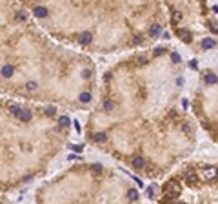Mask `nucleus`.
I'll list each match as a JSON object with an SVG mask.
<instances>
[{"mask_svg":"<svg viewBox=\"0 0 218 204\" xmlns=\"http://www.w3.org/2000/svg\"><path fill=\"white\" fill-rule=\"evenodd\" d=\"M164 192H166L167 197H178L180 195V184L175 182V181H169V182H166V186H164Z\"/></svg>","mask_w":218,"mask_h":204,"instance_id":"nucleus-1","label":"nucleus"},{"mask_svg":"<svg viewBox=\"0 0 218 204\" xmlns=\"http://www.w3.org/2000/svg\"><path fill=\"white\" fill-rule=\"evenodd\" d=\"M33 15H35V17H38V18H46V17L49 15V11H47V7H44V6H35Z\"/></svg>","mask_w":218,"mask_h":204,"instance_id":"nucleus-2","label":"nucleus"},{"mask_svg":"<svg viewBox=\"0 0 218 204\" xmlns=\"http://www.w3.org/2000/svg\"><path fill=\"white\" fill-rule=\"evenodd\" d=\"M18 118H22L24 122H29V120L33 118L31 109H27V107H22V109H20V113H18Z\"/></svg>","mask_w":218,"mask_h":204,"instance_id":"nucleus-3","label":"nucleus"},{"mask_svg":"<svg viewBox=\"0 0 218 204\" xmlns=\"http://www.w3.org/2000/svg\"><path fill=\"white\" fill-rule=\"evenodd\" d=\"M178 37L182 38V42H186V44H189L193 40V35H191V31H187V29H180L178 31Z\"/></svg>","mask_w":218,"mask_h":204,"instance_id":"nucleus-4","label":"nucleus"},{"mask_svg":"<svg viewBox=\"0 0 218 204\" xmlns=\"http://www.w3.org/2000/svg\"><path fill=\"white\" fill-rule=\"evenodd\" d=\"M91 40H93V35H91L89 31L80 33V44H82V46H87V44H91Z\"/></svg>","mask_w":218,"mask_h":204,"instance_id":"nucleus-5","label":"nucleus"},{"mask_svg":"<svg viewBox=\"0 0 218 204\" xmlns=\"http://www.w3.org/2000/svg\"><path fill=\"white\" fill-rule=\"evenodd\" d=\"M215 46H216V40H215V38H204V40H202V47H204V49H213V47H215Z\"/></svg>","mask_w":218,"mask_h":204,"instance_id":"nucleus-6","label":"nucleus"},{"mask_svg":"<svg viewBox=\"0 0 218 204\" xmlns=\"http://www.w3.org/2000/svg\"><path fill=\"white\" fill-rule=\"evenodd\" d=\"M2 77H4V78L13 77V66H11V64H4V66H2Z\"/></svg>","mask_w":218,"mask_h":204,"instance_id":"nucleus-7","label":"nucleus"},{"mask_svg":"<svg viewBox=\"0 0 218 204\" xmlns=\"http://www.w3.org/2000/svg\"><path fill=\"white\" fill-rule=\"evenodd\" d=\"M149 37H153V38L160 37V26H158V24H153V26L149 27Z\"/></svg>","mask_w":218,"mask_h":204,"instance_id":"nucleus-8","label":"nucleus"},{"mask_svg":"<svg viewBox=\"0 0 218 204\" xmlns=\"http://www.w3.org/2000/svg\"><path fill=\"white\" fill-rule=\"evenodd\" d=\"M215 175H216V170H215V168H206V170L202 172V177H204V179H213Z\"/></svg>","mask_w":218,"mask_h":204,"instance_id":"nucleus-9","label":"nucleus"},{"mask_svg":"<svg viewBox=\"0 0 218 204\" xmlns=\"http://www.w3.org/2000/svg\"><path fill=\"white\" fill-rule=\"evenodd\" d=\"M58 124H60V128H67L71 124V118L67 115H62V117H58Z\"/></svg>","mask_w":218,"mask_h":204,"instance_id":"nucleus-10","label":"nucleus"},{"mask_svg":"<svg viewBox=\"0 0 218 204\" xmlns=\"http://www.w3.org/2000/svg\"><path fill=\"white\" fill-rule=\"evenodd\" d=\"M133 166H135V168H144V166H145L144 157H140V155H136L135 159H133Z\"/></svg>","mask_w":218,"mask_h":204,"instance_id":"nucleus-11","label":"nucleus"},{"mask_svg":"<svg viewBox=\"0 0 218 204\" xmlns=\"http://www.w3.org/2000/svg\"><path fill=\"white\" fill-rule=\"evenodd\" d=\"M20 109H22V107L18 106V104H11L7 111H9V115H17V117H18V113H20Z\"/></svg>","mask_w":218,"mask_h":204,"instance_id":"nucleus-12","label":"nucleus"},{"mask_svg":"<svg viewBox=\"0 0 218 204\" xmlns=\"http://www.w3.org/2000/svg\"><path fill=\"white\" fill-rule=\"evenodd\" d=\"M127 199H129L131 202L138 201V190H129V192H127Z\"/></svg>","mask_w":218,"mask_h":204,"instance_id":"nucleus-13","label":"nucleus"},{"mask_svg":"<svg viewBox=\"0 0 218 204\" xmlns=\"http://www.w3.org/2000/svg\"><path fill=\"white\" fill-rule=\"evenodd\" d=\"M206 82H207V84H216L218 77L215 75V73H207V75H206Z\"/></svg>","mask_w":218,"mask_h":204,"instance_id":"nucleus-14","label":"nucleus"},{"mask_svg":"<svg viewBox=\"0 0 218 204\" xmlns=\"http://www.w3.org/2000/svg\"><path fill=\"white\" fill-rule=\"evenodd\" d=\"M91 93H89V91H82V93H80V102H89V100H91Z\"/></svg>","mask_w":218,"mask_h":204,"instance_id":"nucleus-15","label":"nucleus"},{"mask_svg":"<svg viewBox=\"0 0 218 204\" xmlns=\"http://www.w3.org/2000/svg\"><path fill=\"white\" fill-rule=\"evenodd\" d=\"M93 139L96 140V142H105V139H107V137H105V133L98 131V133H94V137H93Z\"/></svg>","mask_w":218,"mask_h":204,"instance_id":"nucleus-16","label":"nucleus"},{"mask_svg":"<svg viewBox=\"0 0 218 204\" xmlns=\"http://www.w3.org/2000/svg\"><path fill=\"white\" fill-rule=\"evenodd\" d=\"M113 107H114L113 100H105L104 102V111H113Z\"/></svg>","mask_w":218,"mask_h":204,"instance_id":"nucleus-17","label":"nucleus"},{"mask_svg":"<svg viewBox=\"0 0 218 204\" xmlns=\"http://www.w3.org/2000/svg\"><path fill=\"white\" fill-rule=\"evenodd\" d=\"M26 87H27V89H29V91H35V89H36V87H38V84H36V82H35V80H29V82H27V84H26Z\"/></svg>","mask_w":218,"mask_h":204,"instance_id":"nucleus-18","label":"nucleus"},{"mask_svg":"<svg viewBox=\"0 0 218 204\" xmlns=\"http://www.w3.org/2000/svg\"><path fill=\"white\" fill-rule=\"evenodd\" d=\"M147 195H149V199H153L156 195V186L153 184V186H149V190H147Z\"/></svg>","mask_w":218,"mask_h":204,"instance_id":"nucleus-19","label":"nucleus"},{"mask_svg":"<svg viewBox=\"0 0 218 204\" xmlns=\"http://www.w3.org/2000/svg\"><path fill=\"white\" fill-rule=\"evenodd\" d=\"M56 113V107L55 106H49V107H46V115H49V117H53Z\"/></svg>","mask_w":218,"mask_h":204,"instance_id":"nucleus-20","label":"nucleus"},{"mask_svg":"<svg viewBox=\"0 0 218 204\" xmlns=\"http://www.w3.org/2000/svg\"><path fill=\"white\" fill-rule=\"evenodd\" d=\"M69 148H71L73 151H78V153H80V151L84 150V146H82V144H71V146H69Z\"/></svg>","mask_w":218,"mask_h":204,"instance_id":"nucleus-21","label":"nucleus"},{"mask_svg":"<svg viewBox=\"0 0 218 204\" xmlns=\"http://www.w3.org/2000/svg\"><path fill=\"white\" fill-rule=\"evenodd\" d=\"M171 58H173V62H175V64L182 62V58H180V55H178V53H171Z\"/></svg>","mask_w":218,"mask_h":204,"instance_id":"nucleus-22","label":"nucleus"},{"mask_svg":"<svg viewBox=\"0 0 218 204\" xmlns=\"http://www.w3.org/2000/svg\"><path fill=\"white\" fill-rule=\"evenodd\" d=\"M186 181H187L189 184H193V182H195V173L189 172V173H187V179H186Z\"/></svg>","mask_w":218,"mask_h":204,"instance_id":"nucleus-23","label":"nucleus"},{"mask_svg":"<svg viewBox=\"0 0 218 204\" xmlns=\"http://www.w3.org/2000/svg\"><path fill=\"white\" fill-rule=\"evenodd\" d=\"M17 17H18V20H26V11H18Z\"/></svg>","mask_w":218,"mask_h":204,"instance_id":"nucleus-24","label":"nucleus"},{"mask_svg":"<svg viewBox=\"0 0 218 204\" xmlns=\"http://www.w3.org/2000/svg\"><path fill=\"white\" fill-rule=\"evenodd\" d=\"M164 47H158V49H155V57H160V55H164Z\"/></svg>","mask_w":218,"mask_h":204,"instance_id":"nucleus-25","label":"nucleus"},{"mask_svg":"<svg viewBox=\"0 0 218 204\" xmlns=\"http://www.w3.org/2000/svg\"><path fill=\"white\" fill-rule=\"evenodd\" d=\"M189 67H191V69H196V67H198V62H196V60H191V62H189Z\"/></svg>","mask_w":218,"mask_h":204,"instance_id":"nucleus-26","label":"nucleus"},{"mask_svg":"<svg viewBox=\"0 0 218 204\" xmlns=\"http://www.w3.org/2000/svg\"><path fill=\"white\" fill-rule=\"evenodd\" d=\"M82 77H84V78H89V77H91V71H89V69H84Z\"/></svg>","mask_w":218,"mask_h":204,"instance_id":"nucleus-27","label":"nucleus"},{"mask_svg":"<svg viewBox=\"0 0 218 204\" xmlns=\"http://www.w3.org/2000/svg\"><path fill=\"white\" fill-rule=\"evenodd\" d=\"M73 126H75V129L80 133V122H78V120H73Z\"/></svg>","mask_w":218,"mask_h":204,"instance_id":"nucleus-28","label":"nucleus"},{"mask_svg":"<svg viewBox=\"0 0 218 204\" xmlns=\"http://www.w3.org/2000/svg\"><path fill=\"white\" fill-rule=\"evenodd\" d=\"M173 18L178 20V18H182V17H180V13H178V11H173Z\"/></svg>","mask_w":218,"mask_h":204,"instance_id":"nucleus-29","label":"nucleus"},{"mask_svg":"<svg viewBox=\"0 0 218 204\" xmlns=\"http://www.w3.org/2000/svg\"><path fill=\"white\" fill-rule=\"evenodd\" d=\"M216 177H218V170H216Z\"/></svg>","mask_w":218,"mask_h":204,"instance_id":"nucleus-30","label":"nucleus"}]
</instances>
